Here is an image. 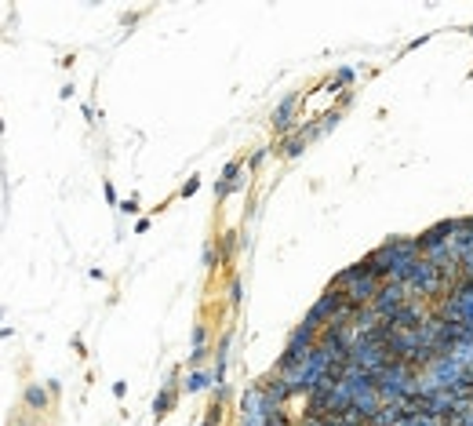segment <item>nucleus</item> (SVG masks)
<instances>
[{
  "label": "nucleus",
  "mask_w": 473,
  "mask_h": 426,
  "mask_svg": "<svg viewBox=\"0 0 473 426\" xmlns=\"http://www.w3.org/2000/svg\"><path fill=\"white\" fill-rule=\"evenodd\" d=\"M0 313H4V310H0Z\"/></svg>",
  "instance_id": "f03ea898"
},
{
  "label": "nucleus",
  "mask_w": 473,
  "mask_h": 426,
  "mask_svg": "<svg viewBox=\"0 0 473 426\" xmlns=\"http://www.w3.org/2000/svg\"><path fill=\"white\" fill-rule=\"evenodd\" d=\"M26 401H29V404H44V390L29 386V390H26Z\"/></svg>",
  "instance_id": "f257e3e1"
}]
</instances>
